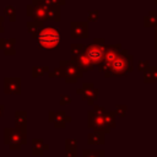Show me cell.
Wrapping results in <instances>:
<instances>
[{
    "label": "cell",
    "mask_w": 157,
    "mask_h": 157,
    "mask_svg": "<svg viewBox=\"0 0 157 157\" xmlns=\"http://www.w3.org/2000/svg\"><path fill=\"white\" fill-rule=\"evenodd\" d=\"M134 65V56L128 53V50L123 49L121 53L118 55V58L107 67L104 71L105 77L112 76H125L126 74L132 71Z\"/></svg>",
    "instance_id": "cell-1"
},
{
    "label": "cell",
    "mask_w": 157,
    "mask_h": 157,
    "mask_svg": "<svg viewBox=\"0 0 157 157\" xmlns=\"http://www.w3.org/2000/svg\"><path fill=\"white\" fill-rule=\"evenodd\" d=\"M38 47L44 50H55L60 44V33L55 27H44L37 37Z\"/></svg>",
    "instance_id": "cell-2"
},
{
    "label": "cell",
    "mask_w": 157,
    "mask_h": 157,
    "mask_svg": "<svg viewBox=\"0 0 157 157\" xmlns=\"http://www.w3.org/2000/svg\"><path fill=\"white\" fill-rule=\"evenodd\" d=\"M4 144L7 145L11 151H20L21 147L27 144V132L16 128H5Z\"/></svg>",
    "instance_id": "cell-3"
},
{
    "label": "cell",
    "mask_w": 157,
    "mask_h": 157,
    "mask_svg": "<svg viewBox=\"0 0 157 157\" xmlns=\"http://www.w3.org/2000/svg\"><path fill=\"white\" fill-rule=\"evenodd\" d=\"M104 47H105V42L103 38H96L93 40V43L87 44L85 48V53L87 54V56L90 58L91 63L93 64V66H99L103 63V58H104Z\"/></svg>",
    "instance_id": "cell-4"
},
{
    "label": "cell",
    "mask_w": 157,
    "mask_h": 157,
    "mask_svg": "<svg viewBox=\"0 0 157 157\" xmlns=\"http://www.w3.org/2000/svg\"><path fill=\"white\" fill-rule=\"evenodd\" d=\"M26 13L33 21L44 23L48 21V10L42 0H32V4L26 6Z\"/></svg>",
    "instance_id": "cell-5"
},
{
    "label": "cell",
    "mask_w": 157,
    "mask_h": 157,
    "mask_svg": "<svg viewBox=\"0 0 157 157\" xmlns=\"http://www.w3.org/2000/svg\"><path fill=\"white\" fill-rule=\"evenodd\" d=\"M60 67L64 70V78L66 83L77 82V78H80L83 74L77 64L71 60H60Z\"/></svg>",
    "instance_id": "cell-6"
},
{
    "label": "cell",
    "mask_w": 157,
    "mask_h": 157,
    "mask_svg": "<svg viewBox=\"0 0 157 157\" xmlns=\"http://www.w3.org/2000/svg\"><path fill=\"white\" fill-rule=\"evenodd\" d=\"M121 44H108L104 47V58H103V63L98 66V70L104 72L107 70V67L118 58V55L121 53Z\"/></svg>",
    "instance_id": "cell-7"
},
{
    "label": "cell",
    "mask_w": 157,
    "mask_h": 157,
    "mask_svg": "<svg viewBox=\"0 0 157 157\" xmlns=\"http://www.w3.org/2000/svg\"><path fill=\"white\" fill-rule=\"evenodd\" d=\"M87 126L90 129H93V131H102L104 134L110 132V129L105 125L103 115H98L93 110H88L87 113Z\"/></svg>",
    "instance_id": "cell-8"
},
{
    "label": "cell",
    "mask_w": 157,
    "mask_h": 157,
    "mask_svg": "<svg viewBox=\"0 0 157 157\" xmlns=\"http://www.w3.org/2000/svg\"><path fill=\"white\" fill-rule=\"evenodd\" d=\"M76 93L77 94H81L82 96V99H85L87 102L88 105H94V101L97 99L98 97V93H99V90L93 86V83H90V82H86L82 85L81 88H77L76 90Z\"/></svg>",
    "instance_id": "cell-9"
},
{
    "label": "cell",
    "mask_w": 157,
    "mask_h": 157,
    "mask_svg": "<svg viewBox=\"0 0 157 157\" xmlns=\"http://www.w3.org/2000/svg\"><path fill=\"white\" fill-rule=\"evenodd\" d=\"M48 119L50 123L54 124V128H56V129H63L66 126L67 123L71 121V117L66 115L65 110H56V112L49 110Z\"/></svg>",
    "instance_id": "cell-10"
},
{
    "label": "cell",
    "mask_w": 157,
    "mask_h": 157,
    "mask_svg": "<svg viewBox=\"0 0 157 157\" xmlns=\"http://www.w3.org/2000/svg\"><path fill=\"white\" fill-rule=\"evenodd\" d=\"M70 36L71 38H82L88 37V22L87 21H72L70 23Z\"/></svg>",
    "instance_id": "cell-11"
},
{
    "label": "cell",
    "mask_w": 157,
    "mask_h": 157,
    "mask_svg": "<svg viewBox=\"0 0 157 157\" xmlns=\"http://www.w3.org/2000/svg\"><path fill=\"white\" fill-rule=\"evenodd\" d=\"M4 93L20 94L21 93V78L20 77H5L4 78Z\"/></svg>",
    "instance_id": "cell-12"
},
{
    "label": "cell",
    "mask_w": 157,
    "mask_h": 157,
    "mask_svg": "<svg viewBox=\"0 0 157 157\" xmlns=\"http://www.w3.org/2000/svg\"><path fill=\"white\" fill-rule=\"evenodd\" d=\"M71 61L76 63L77 66L80 67V70H81L82 72H85V71H91V70L93 69V64L91 63L90 58L87 56V54H86L85 52H83L80 56H77L76 59H74V60H71Z\"/></svg>",
    "instance_id": "cell-13"
},
{
    "label": "cell",
    "mask_w": 157,
    "mask_h": 157,
    "mask_svg": "<svg viewBox=\"0 0 157 157\" xmlns=\"http://www.w3.org/2000/svg\"><path fill=\"white\" fill-rule=\"evenodd\" d=\"M50 146L45 144L42 139H33L32 140V155L33 156H43L45 151H48Z\"/></svg>",
    "instance_id": "cell-14"
},
{
    "label": "cell",
    "mask_w": 157,
    "mask_h": 157,
    "mask_svg": "<svg viewBox=\"0 0 157 157\" xmlns=\"http://www.w3.org/2000/svg\"><path fill=\"white\" fill-rule=\"evenodd\" d=\"M15 44H16V39L15 38H7V39L0 38V50H2L6 55L16 54Z\"/></svg>",
    "instance_id": "cell-15"
},
{
    "label": "cell",
    "mask_w": 157,
    "mask_h": 157,
    "mask_svg": "<svg viewBox=\"0 0 157 157\" xmlns=\"http://www.w3.org/2000/svg\"><path fill=\"white\" fill-rule=\"evenodd\" d=\"M15 128L27 131V112L26 110L15 112Z\"/></svg>",
    "instance_id": "cell-16"
},
{
    "label": "cell",
    "mask_w": 157,
    "mask_h": 157,
    "mask_svg": "<svg viewBox=\"0 0 157 157\" xmlns=\"http://www.w3.org/2000/svg\"><path fill=\"white\" fill-rule=\"evenodd\" d=\"M88 145H104L105 144V134L102 131H93L87 135Z\"/></svg>",
    "instance_id": "cell-17"
},
{
    "label": "cell",
    "mask_w": 157,
    "mask_h": 157,
    "mask_svg": "<svg viewBox=\"0 0 157 157\" xmlns=\"http://www.w3.org/2000/svg\"><path fill=\"white\" fill-rule=\"evenodd\" d=\"M26 27H27V31H28V33L32 36V38H34V39H37V37H38V34L40 33V31L44 28L43 27V23L42 22H38V21H28L27 23H26Z\"/></svg>",
    "instance_id": "cell-18"
},
{
    "label": "cell",
    "mask_w": 157,
    "mask_h": 157,
    "mask_svg": "<svg viewBox=\"0 0 157 157\" xmlns=\"http://www.w3.org/2000/svg\"><path fill=\"white\" fill-rule=\"evenodd\" d=\"M157 81V66H150L146 71H144V82L153 83Z\"/></svg>",
    "instance_id": "cell-19"
},
{
    "label": "cell",
    "mask_w": 157,
    "mask_h": 157,
    "mask_svg": "<svg viewBox=\"0 0 157 157\" xmlns=\"http://www.w3.org/2000/svg\"><path fill=\"white\" fill-rule=\"evenodd\" d=\"M157 25V10H151L144 18L145 27H155Z\"/></svg>",
    "instance_id": "cell-20"
},
{
    "label": "cell",
    "mask_w": 157,
    "mask_h": 157,
    "mask_svg": "<svg viewBox=\"0 0 157 157\" xmlns=\"http://www.w3.org/2000/svg\"><path fill=\"white\" fill-rule=\"evenodd\" d=\"M103 118H104V121H105L107 128H109L110 130L114 129V128L117 126V121H115L117 115H115L114 110H109V112H107V113L103 115Z\"/></svg>",
    "instance_id": "cell-21"
},
{
    "label": "cell",
    "mask_w": 157,
    "mask_h": 157,
    "mask_svg": "<svg viewBox=\"0 0 157 157\" xmlns=\"http://www.w3.org/2000/svg\"><path fill=\"white\" fill-rule=\"evenodd\" d=\"M60 6H47V10H48V20H52V21H60V10H59Z\"/></svg>",
    "instance_id": "cell-22"
},
{
    "label": "cell",
    "mask_w": 157,
    "mask_h": 157,
    "mask_svg": "<svg viewBox=\"0 0 157 157\" xmlns=\"http://www.w3.org/2000/svg\"><path fill=\"white\" fill-rule=\"evenodd\" d=\"M70 48H71V60H74L85 52L86 45H83L81 43H72Z\"/></svg>",
    "instance_id": "cell-23"
},
{
    "label": "cell",
    "mask_w": 157,
    "mask_h": 157,
    "mask_svg": "<svg viewBox=\"0 0 157 157\" xmlns=\"http://www.w3.org/2000/svg\"><path fill=\"white\" fill-rule=\"evenodd\" d=\"M4 13H5V16H6L11 22H15V21H16V9H15V6H12V5H6V6L4 7Z\"/></svg>",
    "instance_id": "cell-24"
},
{
    "label": "cell",
    "mask_w": 157,
    "mask_h": 157,
    "mask_svg": "<svg viewBox=\"0 0 157 157\" xmlns=\"http://www.w3.org/2000/svg\"><path fill=\"white\" fill-rule=\"evenodd\" d=\"M82 157H105L103 150H83Z\"/></svg>",
    "instance_id": "cell-25"
},
{
    "label": "cell",
    "mask_w": 157,
    "mask_h": 157,
    "mask_svg": "<svg viewBox=\"0 0 157 157\" xmlns=\"http://www.w3.org/2000/svg\"><path fill=\"white\" fill-rule=\"evenodd\" d=\"M47 72H49V67L48 66H33L32 67V76L33 77L42 76V75H44Z\"/></svg>",
    "instance_id": "cell-26"
},
{
    "label": "cell",
    "mask_w": 157,
    "mask_h": 157,
    "mask_svg": "<svg viewBox=\"0 0 157 157\" xmlns=\"http://www.w3.org/2000/svg\"><path fill=\"white\" fill-rule=\"evenodd\" d=\"M126 112H128V105H123V104H117L115 108H114V113L117 117L119 118H123L126 115Z\"/></svg>",
    "instance_id": "cell-27"
},
{
    "label": "cell",
    "mask_w": 157,
    "mask_h": 157,
    "mask_svg": "<svg viewBox=\"0 0 157 157\" xmlns=\"http://www.w3.org/2000/svg\"><path fill=\"white\" fill-rule=\"evenodd\" d=\"M65 150H77V140L76 139H66L65 140Z\"/></svg>",
    "instance_id": "cell-28"
},
{
    "label": "cell",
    "mask_w": 157,
    "mask_h": 157,
    "mask_svg": "<svg viewBox=\"0 0 157 157\" xmlns=\"http://www.w3.org/2000/svg\"><path fill=\"white\" fill-rule=\"evenodd\" d=\"M45 6H61L65 5L66 0H42Z\"/></svg>",
    "instance_id": "cell-29"
},
{
    "label": "cell",
    "mask_w": 157,
    "mask_h": 157,
    "mask_svg": "<svg viewBox=\"0 0 157 157\" xmlns=\"http://www.w3.org/2000/svg\"><path fill=\"white\" fill-rule=\"evenodd\" d=\"M48 75H49V77H64V70L59 66V67H56V69H54V71H49L48 72Z\"/></svg>",
    "instance_id": "cell-30"
},
{
    "label": "cell",
    "mask_w": 157,
    "mask_h": 157,
    "mask_svg": "<svg viewBox=\"0 0 157 157\" xmlns=\"http://www.w3.org/2000/svg\"><path fill=\"white\" fill-rule=\"evenodd\" d=\"M148 67H150V61H148V60H144V61H140V63L137 64V70L141 71V72L146 71Z\"/></svg>",
    "instance_id": "cell-31"
},
{
    "label": "cell",
    "mask_w": 157,
    "mask_h": 157,
    "mask_svg": "<svg viewBox=\"0 0 157 157\" xmlns=\"http://www.w3.org/2000/svg\"><path fill=\"white\" fill-rule=\"evenodd\" d=\"M98 16H99V11H98V10L90 11V12H88V21L97 22V21H98Z\"/></svg>",
    "instance_id": "cell-32"
},
{
    "label": "cell",
    "mask_w": 157,
    "mask_h": 157,
    "mask_svg": "<svg viewBox=\"0 0 157 157\" xmlns=\"http://www.w3.org/2000/svg\"><path fill=\"white\" fill-rule=\"evenodd\" d=\"M71 103V97L67 96V94H61L60 96V101H59V104L60 105H66V104H70Z\"/></svg>",
    "instance_id": "cell-33"
},
{
    "label": "cell",
    "mask_w": 157,
    "mask_h": 157,
    "mask_svg": "<svg viewBox=\"0 0 157 157\" xmlns=\"http://www.w3.org/2000/svg\"><path fill=\"white\" fill-rule=\"evenodd\" d=\"M96 114H98V115H104L105 113H107V110H105V108L104 107H101V105H93V109H92Z\"/></svg>",
    "instance_id": "cell-34"
},
{
    "label": "cell",
    "mask_w": 157,
    "mask_h": 157,
    "mask_svg": "<svg viewBox=\"0 0 157 157\" xmlns=\"http://www.w3.org/2000/svg\"><path fill=\"white\" fill-rule=\"evenodd\" d=\"M65 157H77V150H65Z\"/></svg>",
    "instance_id": "cell-35"
},
{
    "label": "cell",
    "mask_w": 157,
    "mask_h": 157,
    "mask_svg": "<svg viewBox=\"0 0 157 157\" xmlns=\"http://www.w3.org/2000/svg\"><path fill=\"white\" fill-rule=\"evenodd\" d=\"M4 16H0V33H4Z\"/></svg>",
    "instance_id": "cell-36"
},
{
    "label": "cell",
    "mask_w": 157,
    "mask_h": 157,
    "mask_svg": "<svg viewBox=\"0 0 157 157\" xmlns=\"http://www.w3.org/2000/svg\"><path fill=\"white\" fill-rule=\"evenodd\" d=\"M4 112H5V107L2 104H0V118L4 115Z\"/></svg>",
    "instance_id": "cell-37"
},
{
    "label": "cell",
    "mask_w": 157,
    "mask_h": 157,
    "mask_svg": "<svg viewBox=\"0 0 157 157\" xmlns=\"http://www.w3.org/2000/svg\"><path fill=\"white\" fill-rule=\"evenodd\" d=\"M155 48L157 49V36H155Z\"/></svg>",
    "instance_id": "cell-38"
},
{
    "label": "cell",
    "mask_w": 157,
    "mask_h": 157,
    "mask_svg": "<svg viewBox=\"0 0 157 157\" xmlns=\"http://www.w3.org/2000/svg\"><path fill=\"white\" fill-rule=\"evenodd\" d=\"M153 28H155V36H157V25H156Z\"/></svg>",
    "instance_id": "cell-39"
},
{
    "label": "cell",
    "mask_w": 157,
    "mask_h": 157,
    "mask_svg": "<svg viewBox=\"0 0 157 157\" xmlns=\"http://www.w3.org/2000/svg\"><path fill=\"white\" fill-rule=\"evenodd\" d=\"M155 2H156V5H157V0H155Z\"/></svg>",
    "instance_id": "cell-40"
}]
</instances>
